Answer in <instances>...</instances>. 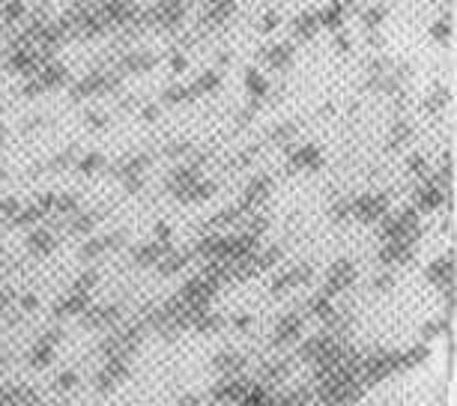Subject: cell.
Wrapping results in <instances>:
<instances>
[{
  "label": "cell",
  "mask_w": 457,
  "mask_h": 406,
  "mask_svg": "<svg viewBox=\"0 0 457 406\" xmlns=\"http://www.w3.org/2000/svg\"><path fill=\"white\" fill-rule=\"evenodd\" d=\"M248 389H251V382L242 380V376H224L218 385H213L210 394H213L215 403H236Z\"/></svg>",
  "instance_id": "1"
},
{
  "label": "cell",
  "mask_w": 457,
  "mask_h": 406,
  "mask_svg": "<svg viewBox=\"0 0 457 406\" xmlns=\"http://www.w3.org/2000/svg\"><path fill=\"white\" fill-rule=\"evenodd\" d=\"M128 376V364H126V359H111L105 364V371L96 376V389L102 391V394H108V391H114L117 389V382L120 380H126Z\"/></svg>",
  "instance_id": "2"
},
{
  "label": "cell",
  "mask_w": 457,
  "mask_h": 406,
  "mask_svg": "<svg viewBox=\"0 0 457 406\" xmlns=\"http://www.w3.org/2000/svg\"><path fill=\"white\" fill-rule=\"evenodd\" d=\"M242 359L236 353H222V355H215V362H213V368L222 373V376H240L242 371Z\"/></svg>",
  "instance_id": "3"
},
{
  "label": "cell",
  "mask_w": 457,
  "mask_h": 406,
  "mask_svg": "<svg viewBox=\"0 0 457 406\" xmlns=\"http://www.w3.org/2000/svg\"><path fill=\"white\" fill-rule=\"evenodd\" d=\"M296 338H299V323L296 320H284L281 323V329H278V335H275V344H293Z\"/></svg>",
  "instance_id": "4"
},
{
  "label": "cell",
  "mask_w": 457,
  "mask_h": 406,
  "mask_svg": "<svg viewBox=\"0 0 457 406\" xmlns=\"http://www.w3.org/2000/svg\"><path fill=\"white\" fill-rule=\"evenodd\" d=\"M31 398V391H22V389H6L0 391V406H24V400Z\"/></svg>",
  "instance_id": "5"
},
{
  "label": "cell",
  "mask_w": 457,
  "mask_h": 406,
  "mask_svg": "<svg viewBox=\"0 0 457 406\" xmlns=\"http://www.w3.org/2000/svg\"><path fill=\"white\" fill-rule=\"evenodd\" d=\"M54 350V346H48V344H39L36 346V350H33V355H31V362L36 364V368H48V364H51V353Z\"/></svg>",
  "instance_id": "6"
},
{
  "label": "cell",
  "mask_w": 457,
  "mask_h": 406,
  "mask_svg": "<svg viewBox=\"0 0 457 406\" xmlns=\"http://www.w3.org/2000/svg\"><path fill=\"white\" fill-rule=\"evenodd\" d=\"M284 376H287V364H284V362L266 364V368H263V380H266V382H278V380H284Z\"/></svg>",
  "instance_id": "7"
},
{
  "label": "cell",
  "mask_w": 457,
  "mask_h": 406,
  "mask_svg": "<svg viewBox=\"0 0 457 406\" xmlns=\"http://www.w3.org/2000/svg\"><path fill=\"white\" fill-rule=\"evenodd\" d=\"M57 385H60V389H75V385H78V376H75L72 371H66V373L57 376Z\"/></svg>",
  "instance_id": "8"
},
{
  "label": "cell",
  "mask_w": 457,
  "mask_h": 406,
  "mask_svg": "<svg viewBox=\"0 0 457 406\" xmlns=\"http://www.w3.org/2000/svg\"><path fill=\"white\" fill-rule=\"evenodd\" d=\"M180 406H201V400H197V398H185Z\"/></svg>",
  "instance_id": "9"
},
{
  "label": "cell",
  "mask_w": 457,
  "mask_h": 406,
  "mask_svg": "<svg viewBox=\"0 0 457 406\" xmlns=\"http://www.w3.org/2000/svg\"><path fill=\"white\" fill-rule=\"evenodd\" d=\"M24 406H42V403H39L36 398H27V400H24Z\"/></svg>",
  "instance_id": "10"
}]
</instances>
